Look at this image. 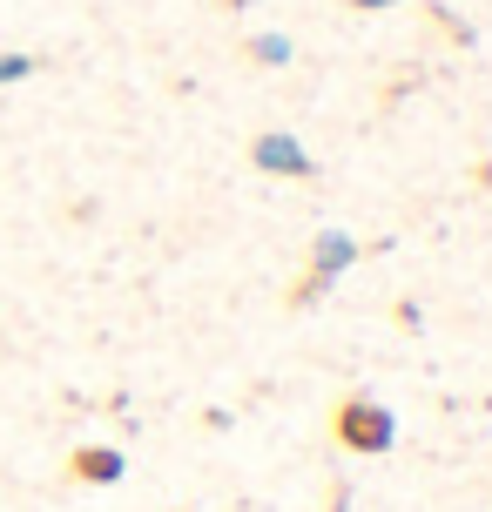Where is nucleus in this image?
Wrapping results in <instances>:
<instances>
[{"label":"nucleus","mask_w":492,"mask_h":512,"mask_svg":"<svg viewBox=\"0 0 492 512\" xmlns=\"http://www.w3.org/2000/svg\"><path fill=\"white\" fill-rule=\"evenodd\" d=\"M331 432L344 452H364V459H378V452H391V438H398V418H391V405H378V398H344L331 418Z\"/></svg>","instance_id":"f257e3e1"},{"label":"nucleus","mask_w":492,"mask_h":512,"mask_svg":"<svg viewBox=\"0 0 492 512\" xmlns=\"http://www.w3.org/2000/svg\"><path fill=\"white\" fill-rule=\"evenodd\" d=\"M351 263H358V236L324 230V236L311 243V270H304V283L290 290V304H297V310H311L317 297H324V290H331V283L344 277V270H351Z\"/></svg>","instance_id":"f03ea898"},{"label":"nucleus","mask_w":492,"mask_h":512,"mask_svg":"<svg viewBox=\"0 0 492 512\" xmlns=\"http://www.w3.org/2000/svg\"><path fill=\"white\" fill-rule=\"evenodd\" d=\"M250 162H257L263 176H290V182H311V176H317L311 149H304L290 128H263L257 142H250Z\"/></svg>","instance_id":"7ed1b4c3"},{"label":"nucleus","mask_w":492,"mask_h":512,"mask_svg":"<svg viewBox=\"0 0 492 512\" xmlns=\"http://www.w3.org/2000/svg\"><path fill=\"white\" fill-rule=\"evenodd\" d=\"M68 472H75L81 486H115V479H122V452H108V445H81L75 459H68Z\"/></svg>","instance_id":"20e7f679"},{"label":"nucleus","mask_w":492,"mask_h":512,"mask_svg":"<svg viewBox=\"0 0 492 512\" xmlns=\"http://www.w3.org/2000/svg\"><path fill=\"white\" fill-rule=\"evenodd\" d=\"M250 61H257V68H290L297 48H290V34H257V41H250Z\"/></svg>","instance_id":"39448f33"},{"label":"nucleus","mask_w":492,"mask_h":512,"mask_svg":"<svg viewBox=\"0 0 492 512\" xmlns=\"http://www.w3.org/2000/svg\"><path fill=\"white\" fill-rule=\"evenodd\" d=\"M34 68H41L34 54H0V88H7V81H27Z\"/></svg>","instance_id":"423d86ee"},{"label":"nucleus","mask_w":492,"mask_h":512,"mask_svg":"<svg viewBox=\"0 0 492 512\" xmlns=\"http://www.w3.org/2000/svg\"><path fill=\"white\" fill-rule=\"evenodd\" d=\"M358 14H378V7H398V0H351Z\"/></svg>","instance_id":"0eeeda50"},{"label":"nucleus","mask_w":492,"mask_h":512,"mask_svg":"<svg viewBox=\"0 0 492 512\" xmlns=\"http://www.w3.org/2000/svg\"><path fill=\"white\" fill-rule=\"evenodd\" d=\"M479 182H486V189H492V162H479Z\"/></svg>","instance_id":"6e6552de"},{"label":"nucleus","mask_w":492,"mask_h":512,"mask_svg":"<svg viewBox=\"0 0 492 512\" xmlns=\"http://www.w3.org/2000/svg\"><path fill=\"white\" fill-rule=\"evenodd\" d=\"M230 7H236V14H243V7H257V0H230Z\"/></svg>","instance_id":"1a4fd4ad"}]
</instances>
